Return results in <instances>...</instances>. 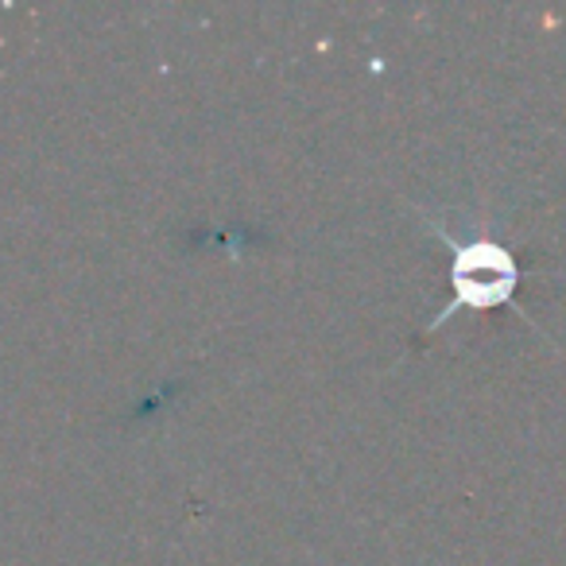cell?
Wrapping results in <instances>:
<instances>
[{"instance_id":"1","label":"cell","mask_w":566,"mask_h":566,"mask_svg":"<svg viewBox=\"0 0 566 566\" xmlns=\"http://www.w3.org/2000/svg\"><path fill=\"white\" fill-rule=\"evenodd\" d=\"M450 283H454V303L442 318H450L458 307L470 311H493L512 303L520 283L516 256L493 241H470L454 244V268H450ZM439 318V323H442ZM434 323V326H439Z\"/></svg>"}]
</instances>
